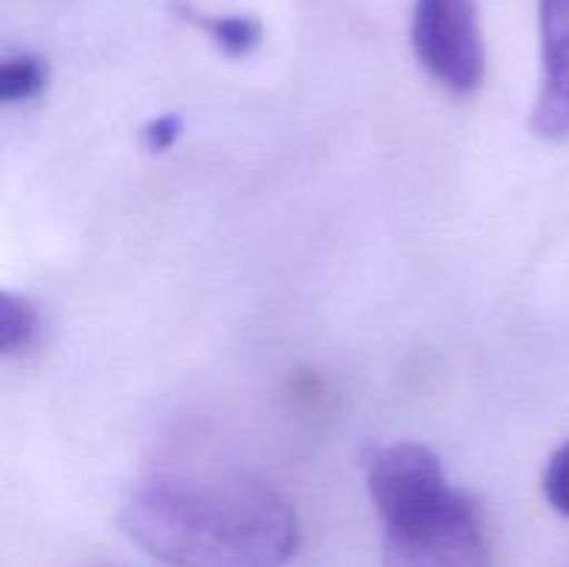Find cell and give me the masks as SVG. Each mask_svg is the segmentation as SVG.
<instances>
[{"mask_svg": "<svg viewBox=\"0 0 569 567\" xmlns=\"http://www.w3.org/2000/svg\"><path fill=\"white\" fill-rule=\"evenodd\" d=\"M120 523L167 567H283L300 548L292 504L244 472H153L128 493Z\"/></svg>", "mask_w": 569, "mask_h": 567, "instance_id": "1", "label": "cell"}, {"mask_svg": "<svg viewBox=\"0 0 569 567\" xmlns=\"http://www.w3.org/2000/svg\"><path fill=\"white\" fill-rule=\"evenodd\" d=\"M176 14L181 20L192 22L198 26L200 31H206L211 37V42L222 50L226 56L231 59H242V56L253 53L261 42V22L256 17L248 14H226V17H209V14H200L198 9H192L189 3L178 0L172 3Z\"/></svg>", "mask_w": 569, "mask_h": 567, "instance_id": "6", "label": "cell"}, {"mask_svg": "<svg viewBox=\"0 0 569 567\" xmlns=\"http://www.w3.org/2000/svg\"><path fill=\"white\" fill-rule=\"evenodd\" d=\"M411 48L420 67L445 89L476 92L487 70L478 0H415Z\"/></svg>", "mask_w": 569, "mask_h": 567, "instance_id": "3", "label": "cell"}, {"mask_svg": "<svg viewBox=\"0 0 569 567\" xmlns=\"http://www.w3.org/2000/svg\"><path fill=\"white\" fill-rule=\"evenodd\" d=\"M367 487L383 528L431 515L459 493L448 484L439 456L420 442L376 450L367 465Z\"/></svg>", "mask_w": 569, "mask_h": 567, "instance_id": "4", "label": "cell"}, {"mask_svg": "<svg viewBox=\"0 0 569 567\" xmlns=\"http://www.w3.org/2000/svg\"><path fill=\"white\" fill-rule=\"evenodd\" d=\"M48 87V61L37 53H17L0 64V100L26 103Z\"/></svg>", "mask_w": 569, "mask_h": 567, "instance_id": "8", "label": "cell"}, {"mask_svg": "<svg viewBox=\"0 0 569 567\" xmlns=\"http://www.w3.org/2000/svg\"><path fill=\"white\" fill-rule=\"evenodd\" d=\"M542 89L531 111V131L559 142L569 137V0H539Z\"/></svg>", "mask_w": 569, "mask_h": 567, "instance_id": "5", "label": "cell"}, {"mask_svg": "<svg viewBox=\"0 0 569 567\" xmlns=\"http://www.w3.org/2000/svg\"><path fill=\"white\" fill-rule=\"evenodd\" d=\"M542 487L550 506H553L556 511H561L565 517H569V442L561 445V448L550 456L548 467H545Z\"/></svg>", "mask_w": 569, "mask_h": 567, "instance_id": "9", "label": "cell"}, {"mask_svg": "<svg viewBox=\"0 0 569 567\" xmlns=\"http://www.w3.org/2000/svg\"><path fill=\"white\" fill-rule=\"evenodd\" d=\"M183 131V120L178 115H161L142 128V142L150 153H164L178 142Z\"/></svg>", "mask_w": 569, "mask_h": 567, "instance_id": "10", "label": "cell"}, {"mask_svg": "<svg viewBox=\"0 0 569 567\" xmlns=\"http://www.w3.org/2000/svg\"><path fill=\"white\" fill-rule=\"evenodd\" d=\"M383 567H492L481 506L456 493L431 515L387 526Z\"/></svg>", "mask_w": 569, "mask_h": 567, "instance_id": "2", "label": "cell"}, {"mask_svg": "<svg viewBox=\"0 0 569 567\" xmlns=\"http://www.w3.org/2000/svg\"><path fill=\"white\" fill-rule=\"evenodd\" d=\"M42 337V311L26 295L3 292L0 298V354L20 359L37 348Z\"/></svg>", "mask_w": 569, "mask_h": 567, "instance_id": "7", "label": "cell"}]
</instances>
